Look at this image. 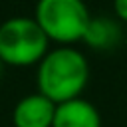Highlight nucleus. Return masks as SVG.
<instances>
[{
	"instance_id": "nucleus-1",
	"label": "nucleus",
	"mask_w": 127,
	"mask_h": 127,
	"mask_svg": "<svg viewBox=\"0 0 127 127\" xmlns=\"http://www.w3.org/2000/svg\"><path fill=\"white\" fill-rule=\"evenodd\" d=\"M89 79L85 56L75 48H54L38 64V93L50 101L64 103L79 97Z\"/></svg>"
},
{
	"instance_id": "nucleus-2",
	"label": "nucleus",
	"mask_w": 127,
	"mask_h": 127,
	"mask_svg": "<svg viewBox=\"0 0 127 127\" xmlns=\"http://www.w3.org/2000/svg\"><path fill=\"white\" fill-rule=\"evenodd\" d=\"M48 36L34 18L14 16L0 24V60L8 65L40 64L48 54Z\"/></svg>"
},
{
	"instance_id": "nucleus-3",
	"label": "nucleus",
	"mask_w": 127,
	"mask_h": 127,
	"mask_svg": "<svg viewBox=\"0 0 127 127\" xmlns=\"http://www.w3.org/2000/svg\"><path fill=\"white\" fill-rule=\"evenodd\" d=\"M34 20L48 40L60 44L83 40L91 24V16L83 0H38Z\"/></svg>"
},
{
	"instance_id": "nucleus-4",
	"label": "nucleus",
	"mask_w": 127,
	"mask_h": 127,
	"mask_svg": "<svg viewBox=\"0 0 127 127\" xmlns=\"http://www.w3.org/2000/svg\"><path fill=\"white\" fill-rule=\"evenodd\" d=\"M56 103L42 93L24 95L12 111L14 127H52Z\"/></svg>"
},
{
	"instance_id": "nucleus-5",
	"label": "nucleus",
	"mask_w": 127,
	"mask_h": 127,
	"mask_svg": "<svg viewBox=\"0 0 127 127\" xmlns=\"http://www.w3.org/2000/svg\"><path fill=\"white\" fill-rule=\"evenodd\" d=\"M52 127H101V115L91 101L75 97L56 105Z\"/></svg>"
},
{
	"instance_id": "nucleus-6",
	"label": "nucleus",
	"mask_w": 127,
	"mask_h": 127,
	"mask_svg": "<svg viewBox=\"0 0 127 127\" xmlns=\"http://www.w3.org/2000/svg\"><path fill=\"white\" fill-rule=\"evenodd\" d=\"M113 10L123 22H127V0H113Z\"/></svg>"
},
{
	"instance_id": "nucleus-7",
	"label": "nucleus",
	"mask_w": 127,
	"mask_h": 127,
	"mask_svg": "<svg viewBox=\"0 0 127 127\" xmlns=\"http://www.w3.org/2000/svg\"><path fill=\"white\" fill-rule=\"evenodd\" d=\"M2 67H4V62L0 60V73H2Z\"/></svg>"
}]
</instances>
